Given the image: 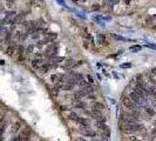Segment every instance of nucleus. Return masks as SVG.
<instances>
[{
	"label": "nucleus",
	"mask_w": 156,
	"mask_h": 141,
	"mask_svg": "<svg viewBox=\"0 0 156 141\" xmlns=\"http://www.w3.org/2000/svg\"><path fill=\"white\" fill-rule=\"evenodd\" d=\"M56 66H58L56 64H51V62H45V64L40 65V66L38 67V71L41 73V74H46V73H48L52 68H55Z\"/></svg>",
	"instance_id": "f257e3e1"
},
{
	"label": "nucleus",
	"mask_w": 156,
	"mask_h": 141,
	"mask_svg": "<svg viewBox=\"0 0 156 141\" xmlns=\"http://www.w3.org/2000/svg\"><path fill=\"white\" fill-rule=\"evenodd\" d=\"M122 103H123V106L124 107H127V108H129V109H135V108H137V105H136L135 102H134L133 100H131L129 97H126V95H122Z\"/></svg>",
	"instance_id": "f03ea898"
},
{
	"label": "nucleus",
	"mask_w": 156,
	"mask_h": 141,
	"mask_svg": "<svg viewBox=\"0 0 156 141\" xmlns=\"http://www.w3.org/2000/svg\"><path fill=\"white\" fill-rule=\"evenodd\" d=\"M18 41H15V40H12L10 42V45L7 46V48H6V51H5V54L6 55H13V54L17 52V47H18Z\"/></svg>",
	"instance_id": "7ed1b4c3"
},
{
	"label": "nucleus",
	"mask_w": 156,
	"mask_h": 141,
	"mask_svg": "<svg viewBox=\"0 0 156 141\" xmlns=\"http://www.w3.org/2000/svg\"><path fill=\"white\" fill-rule=\"evenodd\" d=\"M128 97L130 98V99L134 101V102L136 103V105H140V106L142 105V103H143L144 101H146V99H143V98H141L140 95H138L137 93H135V92H134V91H131V92L129 93V95H128Z\"/></svg>",
	"instance_id": "20e7f679"
},
{
	"label": "nucleus",
	"mask_w": 156,
	"mask_h": 141,
	"mask_svg": "<svg viewBox=\"0 0 156 141\" xmlns=\"http://www.w3.org/2000/svg\"><path fill=\"white\" fill-rule=\"evenodd\" d=\"M80 133L83 134V136H89V138H95L96 136V132L92 131V129H88V127L80 128Z\"/></svg>",
	"instance_id": "39448f33"
},
{
	"label": "nucleus",
	"mask_w": 156,
	"mask_h": 141,
	"mask_svg": "<svg viewBox=\"0 0 156 141\" xmlns=\"http://www.w3.org/2000/svg\"><path fill=\"white\" fill-rule=\"evenodd\" d=\"M92 116L96 121H103V122L107 121V118L102 114V112H92Z\"/></svg>",
	"instance_id": "423d86ee"
},
{
	"label": "nucleus",
	"mask_w": 156,
	"mask_h": 141,
	"mask_svg": "<svg viewBox=\"0 0 156 141\" xmlns=\"http://www.w3.org/2000/svg\"><path fill=\"white\" fill-rule=\"evenodd\" d=\"M103 109H105V105H103L102 102H97V101H95L92 106L93 112H102Z\"/></svg>",
	"instance_id": "0eeeda50"
},
{
	"label": "nucleus",
	"mask_w": 156,
	"mask_h": 141,
	"mask_svg": "<svg viewBox=\"0 0 156 141\" xmlns=\"http://www.w3.org/2000/svg\"><path fill=\"white\" fill-rule=\"evenodd\" d=\"M31 133H32V129L29 128V127H25V128L21 131V133H20V136H21V139H29V135H31Z\"/></svg>",
	"instance_id": "6e6552de"
},
{
	"label": "nucleus",
	"mask_w": 156,
	"mask_h": 141,
	"mask_svg": "<svg viewBox=\"0 0 156 141\" xmlns=\"http://www.w3.org/2000/svg\"><path fill=\"white\" fill-rule=\"evenodd\" d=\"M64 67L66 69H71V68H73V67H75V60L74 59H66L65 60Z\"/></svg>",
	"instance_id": "1a4fd4ad"
},
{
	"label": "nucleus",
	"mask_w": 156,
	"mask_h": 141,
	"mask_svg": "<svg viewBox=\"0 0 156 141\" xmlns=\"http://www.w3.org/2000/svg\"><path fill=\"white\" fill-rule=\"evenodd\" d=\"M76 122L80 123L82 127H89V125H90V121L88 120V119H86V118H79Z\"/></svg>",
	"instance_id": "9d476101"
},
{
	"label": "nucleus",
	"mask_w": 156,
	"mask_h": 141,
	"mask_svg": "<svg viewBox=\"0 0 156 141\" xmlns=\"http://www.w3.org/2000/svg\"><path fill=\"white\" fill-rule=\"evenodd\" d=\"M21 129V122L20 121H18V122H14L13 123V126H12V134H15V133H18L19 131Z\"/></svg>",
	"instance_id": "9b49d317"
},
{
	"label": "nucleus",
	"mask_w": 156,
	"mask_h": 141,
	"mask_svg": "<svg viewBox=\"0 0 156 141\" xmlns=\"http://www.w3.org/2000/svg\"><path fill=\"white\" fill-rule=\"evenodd\" d=\"M97 41L100 45H108V41L106 40L105 34H97Z\"/></svg>",
	"instance_id": "f8f14e48"
},
{
	"label": "nucleus",
	"mask_w": 156,
	"mask_h": 141,
	"mask_svg": "<svg viewBox=\"0 0 156 141\" xmlns=\"http://www.w3.org/2000/svg\"><path fill=\"white\" fill-rule=\"evenodd\" d=\"M96 128L100 129V131H102V132H105L108 127H107V125H106L103 121H96Z\"/></svg>",
	"instance_id": "ddd939ff"
},
{
	"label": "nucleus",
	"mask_w": 156,
	"mask_h": 141,
	"mask_svg": "<svg viewBox=\"0 0 156 141\" xmlns=\"http://www.w3.org/2000/svg\"><path fill=\"white\" fill-rule=\"evenodd\" d=\"M65 60L66 59H65L64 56H54V58L49 59V61H51V64H59V62H62Z\"/></svg>",
	"instance_id": "4468645a"
},
{
	"label": "nucleus",
	"mask_w": 156,
	"mask_h": 141,
	"mask_svg": "<svg viewBox=\"0 0 156 141\" xmlns=\"http://www.w3.org/2000/svg\"><path fill=\"white\" fill-rule=\"evenodd\" d=\"M25 48H26V47L24 46L22 44H20V42H19L18 47H17V52H15V53L18 54V55H22V54H25Z\"/></svg>",
	"instance_id": "2eb2a0df"
},
{
	"label": "nucleus",
	"mask_w": 156,
	"mask_h": 141,
	"mask_svg": "<svg viewBox=\"0 0 156 141\" xmlns=\"http://www.w3.org/2000/svg\"><path fill=\"white\" fill-rule=\"evenodd\" d=\"M82 98H83V97H82L77 91H76V92H74V95H73V103H74V102L76 103V102H79V101H81Z\"/></svg>",
	"instance_id": "dca6fc26"
},
{
	"label": "nucleus",
	"mask_w": 156,
	"mask_h": 141,
	"mask_svg": "<svg viewBox=\"0 0 156 141\" xmlns=\"http://www.w3.org/2000/svg\"><path fill=\"white\" fill-rule=\"evenodd\" d=\"M34 48H35V45H33V44H29V45H28V46L25 48V54H26V55H28V54L33 53Z\"/></svg>",
	"instance_id": "f3484780"
},
{
	"label": "nucleus",
	"mask_w": 156,
	"mask_h": 141,
	"mask_svg": "<svg viewBox=\"0 0 156 141\" xmlns=\"http://www.w3.org/2000/svg\"><path fill=\"white\" fill-rule=\"evenodd\" d=\"M61 74L62 73H56V74H52L51 75V81L52 82H59V80H60V78H61Z\"/></svg>",
	"instance_id": "a211bd4d"
},
{
	"label": "nucleus",
	"mask_w": 156,
	"mask_h": 141,
	"mask_svg": "<svg viewBox=\"0 0 156 141\" xmlns=\"http://www.w3.org/2000/svg\"><path fill=\"white\" fill-rule=\"evenodd\" d=\"M110 36L116 40H120V41H129V39L124 38V36H121V35H118V34H114V33H110Z\"/></svg>",
	"instance_id": "6ab92c4d"
},
{
	"label": "nucleus",
	"mask_w": 156,
	"mask_h": 141,
	"mask_svg": "<svg viewBox=\"0 0 156 141\" xmlns=\"http://www.w3.org/2000/svg\"><path fill=\"white\" fill-rule=\"evenodd\" d=\"M141 49H142V47H141L140 45H133V46L129 47V51L133 52V53H137V52H140Z\"/></svg>",
	"instance_id": "aec40b11"
},
{
	"label": "nucleus",
	"mask_w": 156,
	"mask_h": 141,
	"mask_svg": "<svg viewBox=\"0 0 156 141\" xmlns=\"http://www.w3.org/2000/svg\"><path fill=\"white\" fill-rule=\"evenodd\" d=\"M68 119H69V120L75 121V122H76L77 119H79V116H77V114H76L75 112H71V113L68 114Z\"/></svg>",
	"instance_id": "412c9836"
},
{
	"label": "nucleus",
	"mask_w": 156,
	"mask_h": 141,
	"mask_svg": "<svg viewBox=\"0 0 156 141\" xmlns=\"http://www.w3.org/2000/svg\"><path fill=\"white\" fill-rule=\"evenodd\" d=\"M73 88H74V85H73V84H69V82H65V84H64V87H62V90H64V91H72Z\"/></svg>",
	"instance_id": "4be33fe9"
},
{
	"label": "nucleus",
	"mask_w": 156,
	"mask_h": 141,
	"mask_svg": "<svg viewBox=\"0 0 156 141\" xmlns=\"http://www.w3.org/2000/svg\"><path fill=\"white\" fill-rule=\"evenodd\" d=\"M75 108H79V109H84L86 108V102H83V101H79V102H76L74 105Z\"/></svg>",
	"instance_id": "5701e85b"
},
{
	"label": "nucleus",
	"mask_w": 156,
	"mask_h": 141,
	"mask_svg": "<svg viewBox=\"0 0 156 141\" xmlns=\"http://www.w3.org/2000/svg\"><path fill=\"white\" fill-rule=\"evenodd\" d=\"M6 127H7V123H6V121L0 125V136H3L4 133L6 132Z\"/></svg>",
	"instance_id": "b1692460"
},
{
	"label": "nucleus",
	"mask_w": 156,
	"mask_h": 141,
	"mask_svg": "<svg viewBox=\"0 0 156 141\" xmlns=\"http://www.w3.org/2000/svg\"><path fill=\"white\" fill-rule=\"evenodd\" d=\"M144 110H146V113L148 114L149 116H154V115H155V110H154L151 107H144Z\"/></svg>",
	"instance_id": "393cba45"
},
{
	"label": "nucleus",
	"mask_w": 156,
	"mask_h": 141,
	"mask_svg": "<svg viewBox=\"0 0 156 141\" xmlns=\"http://www.w3.org/2000/svg\"><path fill=\"white\" fill-rule=\"evenodd\" d=\"M17 3V0H6L5 4L6 6H7L8 8H13V6H14V4Z\"/></svg>",
	"instance_id": "a878e982"
},
{
	"label": "nucleus",
	"mask_w": 156,
	"mask_h": 141,
	"mask_svg": "<svg viewBox=\"0 0 156 141\" xmlns=\"http://www.w3.org/2000/svg\"><path fill=\"white\" fill-rule=\"evenodd\" d=\"M101 5L100 4H94V5H92V11L93 12H97V11H100L101 10Z\"/></svg>",
	"instance_id": "bb28decb"
},
{
	"label": "nucleus",
	"mask_w": 156,
	"mask_h": 141,
	"mask_svg": "<svg viewBox=\"0 0 156 141\" xmlns=\"http://www.w3.org/2000/svg\"><path fill=\"white\" fill-rule=\"evenodd\" d=\"M72 74H73V77H74L75 79L77 80V81H80V80L83 79V75L80 74V73H73V72H72Z\"/></svg>",
	"instance_id": "cd10ccee"
},
{
	"label": "nucleus",
	"mask_w": 156,
	"mask_h": 141,
	"mask_svg": "<svg viewBox=\"0 0 156 141\" xmlns=\"http://www.w3.org/2000/svg\"><path fill=\"white\" fill-rule=\"evenodd\" d=\"M45 36H52V38H58V34L54 33V32H51V31H47Z\"/></svg>",
	"instance_id": "c85d7f7f"
},
{
	"label": "nucleus",
	"mask_w": 156,
	"mask_h": 141,
	"mask_svg": "<svg viewBox=\"0 0 156 141\" xmlns=\"http://www.w3.org/2000/svg\"><path fill=\"white\" fill-rule=\"evenodd\" d=\"M31 38L33 39V40H40V33H33V34H31Z\"/></svg>",
	"instance_id": "c756f323"
},
{
	"label": "nucleus",
	"mask_w": 156,
	"mask_h": 141,
	"mask_svg": "<svg viewBox=\"0 0 156 141\" xmlns=\"http://www.w3.org/2000/svg\"><path fill=\"white\" fill-rule=\"evenodd\" d=\"M87 97H88V100L90 101H95V99H96V95L94 93H89V94H87Z\"/></svg>",
	"instance_id": "7c9ffc66"
},
{
	"label": "nucleus",
	"mask_w": 156,
	"mask_h": 141,
	"mask_svg": "<svg viewBox=\"0 0 156 141\" xmlns=\"http://www.w3.org/2000/svg\"><path fill=\"white\" fill-rule=\"evenodd\" d=\"M35 58H39V59H42V58H45V53H41V52H38V53H35Z\"/></svg>",
	"instance_id": "2f4dec72"
},
{
	"label": "nucleus",
	"mask_w": 156,
	"mask_h": 141,
	"mask_svg": "<svg viewBox=\"0 0 156 141\" xmlns=\"http://www.w3.org/2000/svg\"><path fill=\"white\" fill-rule=\"evenodd\" d=\"M5 118H6L5 114H4V113H0V125L3 122H5Z\"/></svg>",
	"instance_id": "473e14b6"
},
{
	"label": "nucleus",
	"mask_w": 156,
	"mask_h": 141,
	"mask_svg": "<svg viewBox=\"0 0 156 141\" xmlns=\"http://www.w3.org/2000/svg\"><path fill=\"white\" fill-rule=\"evenodd\" d=\"M146 47H148V48H151V49H156V45H154V44H147Z\"/></svg>",
	"instance_id": "72a5a7b5"
},
{
	"label": "nucleus",
	"mask_w": 156,
	"mask_h": 141,
	"mask_svg": "<svg viewBox=\"0 0 156 141\" xmlns=\"http://www.w3.org/2000/svg\"><path fill=\"white\" fill-rule=\"evenodd\" d=\"M121 67H122V68H129V67H131V64H129V62H127V64H122Z\"/></svg>",
	"instance_id": "f704fd0d"
},
{
	"label": "nucleus",
	"mask_w": 156,
	"mask_h": 141,
	"mask_svg": "<svg viewBox=\"0 0 156 141\" xmlns=\"http://www.w3.org/2000/svg\"><path fill=\"white\" fill-rule=\"evenodd\" d=\"M11 141H21V136L20 135H19V136H14V138H13Z\"/></svg>",
	"instance_id": "c9c22d12"
},
{
	"label": "nucleus",
	"mask_w": 156,
	"mask_h": 141,
	"mask_svg": "<svg viewBox=\"0 0 156 141\" xmlns=\"http://www.w3.org/2000/svg\"><path fill=\"white\" fill-rule=\"evenodd\" d=\"M105 134H106V138H110V131L108 128L105 131Z\"/></svg>",
	"instance_id": "e433bc0d"
},
{
	"label": "nucleus",
	"mask_w": 156,
	"mask_h": 141,
	"mask_svg": "<svg viewBox=\"0 0 156 141\" xmlns=\"http://www.w3.org/2000/svg\"><path fill=\"white\" fill-rule=\"evenodd\" d=\"M87 79H88V81H89V82H94V79H93L92 75H87Z\"/></svg>",
	"instance_id": "4c0bfd02"
},
{
	"label": "nucleus",
	"mask_w": 156,
	"mask_h": 141,
	"mask_svg": "<svg viewBox=\"0 0 156 141\" xmlns=\"http://www.w3.org/2000/svg\"><path fill=\"white\" fill-rule=\"evenodd\" d=\"M123 3H124V5L129 6V5H130V3H131V0H123Z\"/></svg>",
	"instance_id": "58836bf2"
},
{
	"label": "nucleus",
	"mask_w": 156,
	"mask_h": 141,
	"mask_svg": "<svg viewBox=\"0 0 156 141\" xmlns=\"http://www.w3.org/2000/svg\"><path fill=\"white\" fill-rule=\"evenodd\" d=\"M60 109H61V110H68L69 108L67 107V106H60Z\"/></svg>",
	"instance_id": "ea45409f"
},
{
	"label": "nucleus",
	"mask_w": 156,
	"mask_h": 141,
	"mask_svg": "<svg viewBox=\"0 0 156 141\" xmlns=\"http://www.w3.org/2000/svg\"><path fill=\"white\" fill-rule=\"evenodd\" d=\"M151 73H153L154 75H156V67H154V68H151V71H150Z\"/></svg>",
	"instance_id": "a19ab883"
},
{
	"label": "nucleus",
	"mask_w": 156,
	"mask_h": 141,
	"mask_svg": "<svg viewBox=\"0 0 156 141\" xmlns=\"http://www.w3.org/2000/svg\"><path fill=\"white\" fill-rule=\"evenodd\" d=\"M77 141H87V140H86V139H83V138H79V139H77Z\"/></svg>",
	"instance_id": "79ce46f5"
},
{
	"label": "nucleus",
	"mask_w": 156,
	"mask_h": 141,
	"mask_svg": "<svg viewBox=\"0 0 156 141\" xmlns=\"http://www.w3.org/2000/svg\"><path fill=\"white\" fill-rule=\"evenodd\" d=\"M73 3H79V1H81V0H72Z\"/></svg>",
	"instance_id": "37998d69"
},
{
	"label": "nucleus",
	"mask_w": 156,
	"mask_h": 141,
	"mask_svg": "<svg viewBox=\"0 0 156 141\" xmlns=\"http://www.w3.org/2000/svg\"><path fill=\"white\" fill-rule=\"evenodd\" d=\"M5 62H4V60H0V65H4Z\"/></svg>",
	"instance_id": "c03bdc74"
},
{
	"label": "nucleus",
	"mask_w": 156,
	"mask_h": 141,
	"mask_svg": "<svg viewBox=\"0 0 156 141\" xmlns=\"http://www.w3.org/2000/svg\"><path fill=\"white\" fill-rule=\"evenodd\" d=\"M0 141H4V136H0Z\"/></svg>",
	"instance_id": "a18cd8bd"
},
{
	"label": "nucleus",
	"mask_w": 156,
	"mask_h": 141,
	"mask_svg": "<svg viewBox=\"0 0 156 141\" xmlns=\"http://www.w3.org/2000/svg\"><path fill=\"white\" fill-rule=\"evenodd\" d=\"M154 105H155V107H156V101H155V102H154Z\"/></svg>",
	"instance_id": "49530a36"
},
{
	"label": "nucleus",
	"mask_w": 156,
	"mask_h": 141,
	"mask_svg": "<svg viewBox=\"0 0 156 141\" xmlns=\"http://www.w3.org/2000/svg\"><path fill=\"white\" fill-rule=\"evenodd\" d=\"M155 85H156V79H155Z\"/></svg>",
	"instance_id": "de8ad7c7"
},
{
	"label": "nucleus",
	"mask_w": 156,
	"mask_h": 141,
	"mask_svg": "<svg viewBox=\"0 0 156 141\" xmlns=\"http://www.w3.org/2000/svg\"><path fill=\"white\" fill-rule=\"evenodd\" d=\"M137 141H140V140H137Z\"/></svg>",
	"instance_id": "09e8293b"
}]
</instances>
